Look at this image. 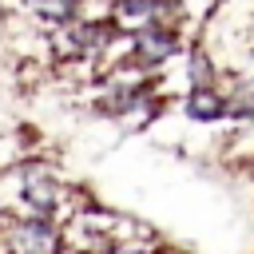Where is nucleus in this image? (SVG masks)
Returning a JSON list of instances; mask_svg holds the SVG:
<instances>
[{"mask_svg":"<svg viewBox=\"0 0 254 254\" xmlns=\"http://www.w3.org/2000/svg\"><path fill=\"white\" fill-rule=\"evenodd\" d=\"M64 222L48 214H4L0 218V254H60Z\"/></svg>","mask_w":254,"mask_h":254,"instance_id":"obj_2","label":"nucleus"},{"mask_svg":"<svg viewBox=\"0 0 254 254\" xmlns=\"http://www.w3.org/2000/svg\"><path fill=\"white\" fill-rule=\"evenodd\" d=\"M16 179H20V214H48L67 222L87 198L83 190H75L64 171L40 155H28L24 163H16Z\"/></svg>","mask_w":254,"mask_h":254,"instance_id":"obj_1","label":"nucleus"},{"mask_svg":"<svg viewBox=\"0 0 254 254\" xmlns=\"http://www.w3.org/2000/svg\"><path fill=\"white\" fill-rule=\"evenodd\" d=\"M60 254H75V250H67V246H64V250H60Z\"/></svg>","mask_w":254,"mask_h":254,"instance_id":"obj_7","label":"nucleus"},{"mask_svg":"<svg viewBox=\"0 0 254 254\" xmlns=\"http://www.w3.org/2000/svg\"><path fill=\"white\" fill-rule=\"evenodd\" d=\"M111 36H115V24H91L83 16H67L64 24L52 28L56 64H79V60H91L95 64Z\"/></svg>","mask_w":254,"mask_h":254,"instance_id":"obj_3","label":"nucleus"},{"mask_svg":"<svg viewBox=\"0 0 254 254\" xmlns=\"http://www.w3.org/2000/svg\"><path fill=\"white\" fill-rule=\"evenodd\" d=\"M111 24L127 36L147 28H183V0H111Z\"/></svg>","mask_w":254,"mask_h":254,"instance_id":"obj_4","label":"nucleus"},{"mask_svg":"<svg viewBox=\"0 0 254 254\" xmlns=\"http://www.w3.org/2000/svg\"><path fill=\"white\" fill-rule=\"evenodd\" d=\"M183 115L190 123H222L226 119V95L218 83H206V87H190L183 95Z\"/></svg>","mask_w":254,"mask_h":254,"instance_id":"obj_6","label":"nucleus"},{"mask_svg":"<svg viewBox=\"0 0 254 254\" xmlns=\"http://www.w3.org/2000/svg\"><path fill=\"white\" fill-rule=\"evenodd\" d=\"M183 28H147L131 36V67L159 75L163 67H171L183 56Z\"/></svg>","mask_w":254,"mask_h":254,"instance_id":"obj_5","label":"nucleus"}]
</instances>
